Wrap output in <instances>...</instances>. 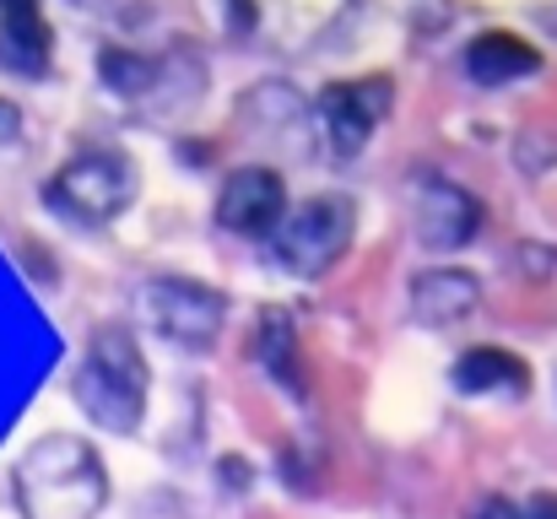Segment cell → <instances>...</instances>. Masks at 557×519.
I'll list each match as a JSON object with an SVG mask.
<instances>
[{"label":"cell","instance_id":"ffe728a7","mask_svg":"<svg viewBox=\"0 0 557 519\" xmlns=\"http://www.w3.org/2000/svg\"><path fill=\"white\" fill-rule=\"evenodd\" d=\"M542 22H547V27H553V33H557V11H542Z\"/></svg>","mask_w":557,"mask_h":519},{"label":"cell","instance_id":"52a82bcc","mask_svg":"<svg viewBox=\"0 0 557 519\" xmlns=\"http://www.w3.org/2000/svg\"><path fill=\"white\" fill-rule=\"evenodd\" d=\"M395 109V82L389 76H363V82H331L314 98V131L331 158H358L373 141L379 120Z\"/></svg>","mask_w":557,"mask_h":519},{"label":"cell","instance_id":"7c38bea8","mask_svg":"<svg viewBox=\"0 0 557 519\" xmlns=\"http://www.w3.org/2000/svg\"><path fill=\"white\" fill-rule=\"evenodd\" d=\"M542 71V49L515 38V33H476L466 44V76L476 87H509Z\"/></svg>","mask_w":557,"mask_h":519},{"label":"cell","instance_id":"ac0fdd59","mask_svg":"<svg viewBox=\"0 0 557 519\" xmlns=\"http://www.w3.org/2000/svg\"><path fill=\"white\" fill-rule=\"evenodd\" d=\"M16 131H22V114L0 98V147H5V141H16Z\"/></svg>","mask_w":557,"mask_h":519},{"label":"cell","instance_id":"30bf717a","mask_svg":"<svg viewBox=\"0 0 557 519\" xmlns=\"http://www.w3.org/2000/svg\"><path fill=\"white\" fill-rule=\"evenodd\" d=\"M54 54V33L44 22V0H0V71L44 76Z\"/></svg>","mask_w":557,"mask_h":519},{"label":"cell","instance_id":"ba28073f","mask_svg":"<svg viewBox=\"0 0 557 519\" xmlns=\"http://www.w3.org/2000/svg\"><path fill=\"white\" fill-rule=\"evenodd\" d=\"M287 217V184L276 169H260V163H244L222 178V195H216V227L233 233V238H271Z\"/></svg>","mask_w":557,"mask_h":519},{"label":"cell","instance_id":"8992f818","mask_svg":"<svg viewBox=\"0 0 557 519\" xmlns=\"http://www.w3.org/2000/svg\"><path fill=\"white\" fill-rule=\"evenodd\" d=\"M406 200H411V233H417L422 249H433V255H455V249H466V244L482 233V217H487L482 200H476L466 184L444 178L438 169L411 173Z\"/></svg>","mask_w":557,"mask_h":519},{"label":"cell","instance_id":"5b68a950","mask_svg":"<svg viewBox=\"0 0 557 519\" xmlns=\"http://www.w3.org/2000/svg\"><path fill=\"white\" fill-rule=\"evenodd\" d=\"M136 314L152 336L185 346V351H206L227 325V298L189 276H147L136 287Z\"/></svg>","mask_w":557,"mask_h":519},{"label":"cell","instance_id":"5bb4252c","mask_svg":"<svg viewBox=\"0 0 557 519\" xmlns=\"http://www.w3.org/2000/svg\"><path fill=\"white\" fill-rule=\"evenodd\" d=\"M449 384H455V395H525L531 368L504 346H471V351L455 357Z\"/></svg>","mask_w":557,"mask_h":519},{"label":"cell","instance_id":"9a60e30c","mask_svg":"<svg viewBox=\"0 0 557 519\" xmlns=\"http://www.w3.org/2000/svg\"><path fill=\"white\" fill-rule=\"evenodd\" d=\"M255 357H260V368L293 395V400H304L309 395V379H304V357H298V325H293V314L287 309H265L260 314V342H255Z\"/></svg>","mask_w":557,"mask_h":519},{"label":"cell","instance_id":"3957f363","mask_svg":"<svg viewBox=\"0 0 557 519\" xmlns=\"http://www.w3.org/2000/svg\"><path fill=\"white\" fill-rule=\"evenodd\" d=\"M352 233H358L352 195H309L304 206H293L282 217V227L265 244H271L276 271H287L298 282H314L352 249Z\"/></svg>","mask_w":557,"mask_h":519},{"label":"cell","instance_id":"d6986e66","mask_svg":"<svg viewBox=\"0 0 557 519\" xmlns=\"http://www.w3.org/2000/svg\"><path fill=\"white\" fill-rule=\"evenodd\" d=\"M222 477H227V487H233V493H238V487H244V482H249V477H255V471H249V477H244V460H222Z\"/></svg>","mask_w":557,"mask_h":519},{"label":"cell","instance_id":"2e32d148","mask_svg":"<svg viewBox=\"0 0 557 519\" xmlns=\"http://www.w3.org/2000/svg\"><path fill=\"white\" fill-rule=\"evenodd\" d=\"M471 519H520V504H515V498H504V493H493V498H482V504H476V515Z\"/></svg>","mask_w":557,"mask_h":519},{"label":"cell","instance_id":"7a4b0ae2","mask_svg":"<svg viewBox=\"0 0 557 519\" xmlns=\"http://www.w3.org/2000/svg\"><path fill=\"white\" fill-rule=\"evenodd\" d=\"M147 390H152V373L136 336L125 325H98L71 373L76 406L109 433H136L147 417Z\"/></svg>","mask_w":557,"mask_h":519},{"label":"cell","instance_id":"4fadbf2b","mask_svg":"<svg viewBox=\"0 0 557 519\" xmlns=\"http://www.w3.org/2000/svg\"><path fill=\"white\" fill-rule=\"evenodd\" d=\"M185 49H174L169 60L163 54H141V49H125V44H103L98 49V76L114 98H131V103H147L163 92V82L174 76Z\"/></svg>","mask_w":557,"mask_h":519},{"label":"cell","instance_id":"8fae6325","mask_svg":"<svg viewBox=\"0 0 557 519\" xmlns=\"http://www.w3.org/2000/svg\"><path fill=\"white\" fill-rule=\"evenodd\" d=\"M476 304H482V282H476L471 271L438 265V271H422V276L411 282V320L428 325V331L460 325Z\"/></svg>","mask_w":557,"mask_h":519},{"label":"cell","instance_id":"e0dca14e","mask_svg":"<svg viewBox=\"0 0 557 519\" xmlns=\"http://www.w3.org/2000/svg\"><path fill=\"white\" fill-rule=\"evenodd\" d=\"M520 519H557V493H536V498L520 509Z\"/></svg>","mask_w":557,"mask_h":519},{"label":"cell","instance_id":"277c9868","mask_svg":"<svg viewBox=\"0 0 557 519\" xmlns=\"http://www.w3.org/2000/svg\"><path fill=\"white\" fill-rule=\"evenodd\" d=\"M136 163L120 152V147H87L76 152L65 169L44 184V200L49 211H60L65 222H82V227H103L114 222L131 200H136Z\"/></svg>","mask_w":557,"mask_h":519},{"label":"cell","instance_id":"6da1fadb","mask_svg":"<svg viewBox=\"0 0 557 519\" xmlns=\"http://www.w3.org/2000/svg\"><path fill=\"white\" fill-rule=\"evenodd\" d=\"M103 504H109V477L87 438L49 433L16 460L22 519H98Z\"/></svg>","mask_w":557,"mask_h":519},{"label":"cell","instance_id":"9c48e42d","mask_svg":"<svg viewBox=\"0 0 557 519\" xmlns=\"http://www.w3.org/2000/svg\"><path fill=\"white\" fill-rule=\"evenodd\" d=\"M352 0H233L238 33H265L276 49H309L325 38Z\"/></svg>","mask_w":557,"mask_h":519}]
</instances>
